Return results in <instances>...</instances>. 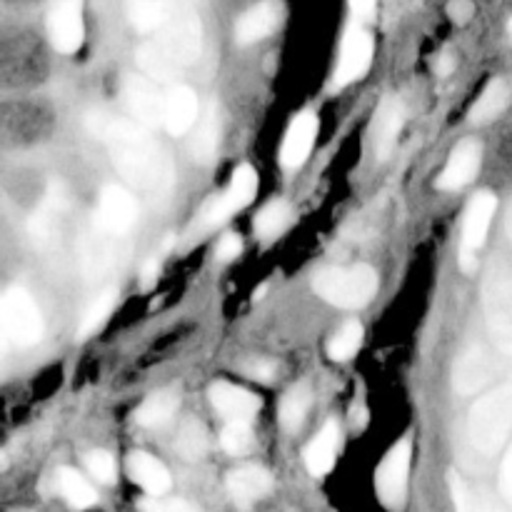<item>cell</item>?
<instances>
[{
  "instance_id": "obj_29",
  "label": "cell",
  "mask_w": 512,
  "mask_h": 512,
  "mask_svg": "<svg viewBox=\"0 0 512 512\" xmlns=\"http://www.w3.org/2000/svg\"><path fill=\"white\" fill-rule=\"evenodd\" d=\"M113 305H115V290H105V293H100L98 298L85 308L83 318H80V325H78V333H75V340L80 343V340H88L90 335L98 333V330L105 325V320H108V315L113 313Z\"/></svg>"
},
{
  "instance_id": "obj_11",
  "label": "cell",
  "mask_w": 512,
  "mask_h": 512,
  "mask_svg": "<svg viewBox=\"0 0 512 512\" xmlns=\"http://www.w3.org/2000/svg\"><path fill=\"white\" fill-rule=\"evenodd\" d=\"M123 98L133 120L143 128H158L165 120V95L143 75L125 78Z\"/></svg>"
},
{
  "instance_id": "obj_25",
  "label": "cell",
  "mask_w": 512,
  "mask_h": 512,
  "mask_svg": "<svg viewBox=\"0 0 512 512\" xmlns=\"http://www.w3.org/2000/svg\"><path fill=\"white\" fill-rule=\"evenodd\" d=\"M508 98H510L508 80L493 78L488 88L483 90V95H480V98L475 100L473 108H470V123L483 125V123H490V120H495L500 113H503L505 105H508Z\"/></svg>"
},
{
  "instance_id": "obj_22",
  "label": "cell",
  "mask_w": 512,
  "mask_h": 512,
  "mask_svg": "<svg viewBox=\"0 0 512 512\" xmlns=\"http://www.w3.org/2000/svg\"><path fill=\"white\" fill-rule=\"evenodd\" d=\"M218 145H220V108L215 100H210L205 105V110L200 113V123L198 130H195V138L190 150H193V158L198 163H210L218 153Z\"/></svg>"
},
{
  "instance_id": "obj_36",
  "label": "cell",
  "mask_w": 512,
  "mask_h": 512,
  "mask_svg": "<svg viewBox=\"0 0 512 512\" xmlns=\"http://www.w3.org/2000/svg\"><path fill=\"white\" fill-rule=\"evenodd\" d=\"M143 512H195L193 505H188L185 500H143L140 503Z\"/></svg>"
},
{
  "instance_id": "obj_28",
  "label": "cell",
  "mask_w": 512,
  "mask_h": 512,
  "mask_svg": "<svg viewBox=\"0 0 512 512\" xmlns=\"http://www.w3.org/2000/svg\"><path fill=\"white\" fill-rule=\"evenodd\" d=\"M310 408V390L308 385H295L285 393L283 403H280V425H283L288 433H295L303 425L305 415Z\"/></svg>"
},
{
  "instance_id": "obj_15",
  "label": "cell",
  "mask_w": 512,
  "mask_h": 512,
  "mask_svg": "<svg viewBox=\"0 0 512 512\" xmlns=\"http://www.w3.org/2000/svg\"><path fill=\"white\" fill-rule=\"evenodd\" d=\"M198 95L188 88V85H173L165 93V130L175 138L188 133L198 120Z\"/></svg>"
},
{
  "instance_id": "obj_19",
  "label": "cell",
  "mask_w": 512,
  "mask_h": 512,
  "mask_svg": "<svg viewBox=\"0 0 512 512\" xmlns=\"http://www.w3.org/2000/svg\"><path fill=\"white\" fill-rule=\"evenodd\" d=\"M273 490V478L258 465H243L228 475V493L238 505H253Z\"/></svg>"
},
{
  "instance_id": "obj_1",
  "label": "cell",
  "mask_w": 512,
  "mask_h": 512,
  "mask_svg": "<svg viewBox=\"0 0 512 512\" xmlns=\"http://www.w3.org/2000/svg\"><path fill=\"white\" fill-rule=\"evenodd\" d=\"M85 125L108 148L115 170L150 200H165L173 190V160L150 138L148 128L108 110H90Z\"/></svg>"
},
{
  "instance_id": "obj_23",
  "label": "cell",
  "mask_w": 512,
  "mask_h": 512,
  "mask_svg": "<svg viewBox=\"0 0 512 512\" xmlns=\"http://www.w3.org/2000/svg\"><path fill=\"white\" fill-rule=\"evenodd\" d=\"M175 13V5L163 3V0H135L128 5V18L135 30L140 33H153L163 30Z\"/></svg>"
},
{
  "instance_id": "obj_21",
  "label": "cell",
  "mask_w": 512,
  "mask_h": 512,
  "mask_svg": "<svg viewBox=\"0 0 512 512\" xmlns=\"http://www.w3.org/2000/svg\"><path fill=\"white\" fill-rule=\"evenodd\" d=\"M338 448H340V430L338 425L330 420V423L315 435L313 443L308 445V450H305V465H308V470L315 475V478L328 475L330 470H333Z\"/></svg>"
},
{
  "instance_id": "obj_12",
  "label": "cell",
  "mask_w": 512,
  "mask_h": 512,
  "mask_svg": "<svg viewBox=\"0 0 512 512\" xmlns=\"http://www.w3.org/2000/svg\"><path fill=\"white\" fill-rule=\"evenodd\" d=\"M255 190H258V175H255V170L250 165H240L233 173L230 188L225 190L223 198L215 200L208 208V213H205V225L208 228H218L230 215L243 210L245 205H250V200L255 198Z\"/></svg>"
},
{
  "instance_id": "obj_39",
  "label": "cell",
  "mask_w": 512,
  "mask_h": 512,
  "mask_svg": "<svg viewBox=\"0 0 512 512\" xmlns=\"http://www.w3.org/2000/svg\"><path fill=\"white\" fill-rule=\"evenodd\" d=\"M160 275V260L158 258H150L148 263L140 268V288L143 290H150L155 285V280H158Z\"/></svg>"
},
{
  "instance_id": "obj_10",
  "label": "cell",
  "mask_w": 512,
  "mask_h": 512,
  "mask_svg": "<svg viewBox=\"0 0 512 512\" xmlns=\"http://www.w3.org/2000/svg\"><path fill=\"white\" fill-rule=\"evenodd\" d=\"M373 50V35L360 28V25H350L343 38V50H340L338 70H335L333 78L335 88H343V85L363 78L370 70V63H373Z\"/></svg>"
},
{
  "instance_id": "obj_41",
  "label": "cell",
  "mask_w": 512,
  "mask_h": 512,
  "mask_svg": "<svg viewBox=\"0 0 512 512\" xmlns=\"http://www.w3.org/2000/svg\"><path fill=\"white\" fill-rule=\"evenodd\" d=\"M350 10L358 15L360 20H368L375 15V3H368V0H360V3H350Z\"/></svg>"
},
{
  "instance_id": "obj_31",
  "label": "cell",
  "mask_w": 512,
  "mask_h": 512,
  "mask_svg": "<svg viewBox=\"0 0 512 512\" xmlns=\"http://www.w3.org/2000/svg\"><path fill=\"white\" fill-rule=\"evenodd\" d=\"M175 448L183 458L198 460L203 458L205 450H208V433H205V425L198 420H185L178 430V438H175Z\"/></svg>"
},
{
  "instance_id": "obj_20",
  "label": "cell",
  "mask_w": 512,
  "mask_h": 512,
  "mask_svg": "<svg viewBox=\"0 0 512 512\" xmlns=\"http://www.w3.org/2000/svg\"><path fill=\"white\" fill-rule=\"evenodd\" d=\"M280 23V8L275 3H258L245 10L235 25V38L240 45H250L263 40L265 35L273 33Z\"/></svg>"
},
{
  "instance_id": "obj_18",
  "label": "cell",
  "mask_w": 512,
  "mask_h": 512,
  "mask_svg": "<svg viewBox=\"0 0 512 512\" xmlns=\"http://www.w3.org/2000/svg\"><path fill=\"white\" fill-rule=\"evenodd\" d=\"M128 475L135 485H140L153 498H163L170 490V485H173L168 468L148 453L128 455Z\"/></svg>"
},
{
  "instance_id": "obj_17",
  "label": "cell",
  "mask_w": 512,
  "mask_h": 512,
  "mask_svg": "<svg viewBox=\"0 0 512 512\" xmlns=\"http://www.w3.org/2000/svg\"><path fill=\"white\" fill-rule=\"evenodd\" d=\"M315 135H318V118L313 113H300L290 123L283 150H280V160H283L285 168H300L308 160L310 150L315 145Z\"/></svg>"
},
{
  "instance_id": "obj_7",
  "label": "cell",
  "mask_w": 512,
  "mask_h": 512,
  "mask_svg": "<svg viewBox=\"0 0 512 512\" xmlns=\"http://www.w3.org/2000/svg\"><path fill=\"white\" fill-rule=\"evenodd\" d=\"M95 228L103 235H125L138 220V203L133 193L120 185H105L95 208Z\"/></svg>"
},
{
  "instance_id": "obj_43",
  "label": "cell",
  "mask_w": 512,
  "mask_h": 512,
  "mask_svg": "<svg viewBox=\"0 0 512 512\" xmlns=\"http://www.w3.org/2000/svg\"><path fill=\"white\" fill-rule=\"evenodd\" d=\"M478 510H480V512H505V510H500L495 503H490V500H485V503H480Z\"/></svg>"
},
{
  "instance_id": "obj_26",
  "label": "cell",
  "mask_w": 512,
  "mask_h": 512,
  "mask_svg": "<svg viewBox=\"0 0 512 512\" xmlns=\"http://www.w3.org/2000/svg\"><path fill=\"white\" fill-rule=\"evenodd\" d=\"M180 398L175 390H160V393H153L135 413V420H138L143 428H158V425H165L178 410Z\"/></svg>"
},
{
  "instance_id": "obj_3",
  "label": "cell",
  "mask_w": 512,
  "mask_h": 512,
  "mask_svg": "<svg viewBox=\"0 0 512 512\" xmlns=\"http://www.w3.org/2000/svg\"><path fill=\"white\" fill-rule=\"evenodd\" d=\"M512 433V383L490 390L470 408L468 438L485 455L498 453Z\"/></svg>"
},
{
  "instance_id": "obj_42",
  "label": "cell",
  "mask_w": 512,
  "mask_h": 512,
  "mask_svg": "<svg viewBox=\"0 0 512 512\" xmlns=\"http://www.w3.org/2000/svg\"><path fill=\"white\" fill-rule=\"evenodd\" d=\"M453 55L450 53H445L443 58H440V65H438V70H440V75H448L450 70H453Z\"/></svg>"
},
{
  "instance_id": "obj_8",
  "label": "cell",
  "mask_w": 512,
  "mask_h": 512,
  "mask_svg": "<svg viewBox=\"0 0 512 512\" xmlns=\"http://www.w3.org/2000/svg\"><path fill=\"white\" fill-rule=\"evenodd\" d=\"M410 460H413V445L410 440L395 445L388 453V458L383 460V465L378 468V495L390 510L403 508L405 503V490H408V478H410Z\"/></svg>"
},
{
  "instance_id": "obj_14",
  "label": "cell",
  "mask_w": 512,
  "mask_h": 512,
  "mask_svg": "<svg viewBox=\"0 0 512 512\" xmlns=\"http://www.w3.org/2000/svg\"><path fill=\"white\" fill-rule=\"evenodd\" d=\"M480 160H483V148L475 140H465L450 153L448 165L440 173L438 188L440 190H460L478 175Z\"/></svg>"
},
{
  "instance_id": "obj_6",
  "label": "cell",
  "mask_w": 512,
  "mask_h": 512,
  "mask_svg": "<svg viewBox=\"0 0 512 512\" xmlns=\"http://www.w3.org/2000/svg\"><path fill=\"white\" fill-rule=\"evenodd\" d=\"M495 208H498V200H495L493 193H478L473 200H470L468 210H465L463 243H460V253H458V265L463 273L470 275L475 270V265H478L475 253L485 245L490 223H493Z\"/></svg>"
},
{
  "instance_id": "obj_38",
  "label": "cell",
  "mask_w": 512,
  "mask_h": 512,
  "mask_svg": "<svg viewBox=\"0 0 512 512\" xmlns=\"http://www.w3.org/2000/svg\"><path fill=\"white\" fill-rule=\"evenodd\" d=\"M240 250H243V243H240L238 235L230 233V235H225L223 240H220V245H218V258H220V260H233V258H238Z\"/></svg>"
},
{
  "instance_id": "obj_2",
  "label": "cell",
  "mask_w": 512,
  "mask_h": 512,
  "mask_svg": "<svg viewBox=\"0 0 512 512\" xmlns=\"http://www.w3.org/2000/svg\"><path fill=\"white\" fill-rule=\"evenodd\" d=\"M203 50V25L193 8H175L160 38L140 45L135 58L143 73L153 80H173L198 60Z\"/></svg>"
},
{
  "instance_id": "obj_9",
  "label": "cell",
  "mask_w": 512,
  "mask_h": 512,
  "mask_svg": "<svg viewBox=\"0 0 512 512\" xmlns=\"http://www.w3.org/2000/svg\"><path fill=\"white\" fill-rule=\"evenodd\" d=\"M503 373V360L500 355L490 353L485 348H473L460 355L453 368V385L460 395H473L488 383H493Z\"/></svg>"
},
{
  "instance_id": "obj_4",
  "label": "cell",
  "mask_w": 512,
  "mask_h": 512,
  "mask_svg": "<svg viewBox=\"0 0 512 512\" xmlns=\"http://www.w3.org/2000/svg\"><path fill=\"white\" fill-rule=\"evenodd\" d=\"M378 283V273L370 265H350V268H325L315 273L313 290L335 308L355 310L375 298Z\"/></svg>"
},
{
  "instance_id": "obj_24",
  "label": "cell",
  "mask_w": 512,
  "mask_h": 512,
  "mask_svg": "<svg viewBox=\"0 0 512 512\" xmlns=\"http://www.w3.org/2000/svg\"><path fill=\"white\" fill-rule=\"evenodd\" d=\"M405 108L398 98H385L378 113V158L385 160L395 148L400 128H403Z\"/></svg>"
},
{
  "instance_id": "obj_5",
  "label": "cell",
  "mask_w": 512,
  "mask_h": 512,
  "mask_svg": "<svg viewBox=\"0 0 512 512\" xmlns=\"http://www.w3.org/2000/svg\"><path fill=\"white\" fill-rule=\"evenodd\" d=\"M0 325H3L5 343L18 348H33L43 338V315L30 298L28 290L10 288L0 300Z\"/></svg>"
},
{
  "instance_id": "obj_33",
  "label": "cell",
  "mask_w": 512,
  "mask_h": 512,
  "mask_svg": "<svg viewBox=\"0 0 512 512\" xmlns=\"http://www.w3.org/2000/svg\"><path fill=\"white\" fill-rule=\"evenodd\" d=\"M220 443H223L225 453L243 458L253 450V430H250L248 423H228L223 435H220Z\"/></svg>"
},
{
  "instance_id": "obj_35",
  "label": "cell",
  "mask_w": 512,
  "mask_h": 512,
  "mask_svg": "<svg viewBox=\"0 0 512 512\" xmlns=\"http://www.w3.org/2000/svg\"><path fill=\"white\" fill-rule=\"evenodd\" d=\"M448 485H450V495H453L455 512H480L478 505H475L473 498H470L468 488H465V483L458 478V475L450 473L448 475Z\"/></svg>"
},
{
  "instance_id": "obj_16",
  "label": "cell",
  "mask_w": 512,
  "mask_h": 512,
  "mask_svg": "<svg viewBox=\"0 0 512 512\" xmlns=\"http://www.w3.org/2000/svg\"><path fill=\"white\" fill-rule=\"evenodd\" d=\"M210 403L230 423H248L260 410V400L253 393L230 383H215L210 388Z\"/></svg>"
},
{
  "instance_id": "obj_13",
  "label": "cell",
  "mask_w": 512,
  "mask_h": 512,
  "mask_svg": "<svg viewBox=\"0 0 512 512\" xmlns=\"http://www.w3.org/2000/svg\"><path fill=\"white\" fill-rule=\"evenodd\" d=\"M48 30L58 53H75L83 45L85 25L80 3H58L48 15Z\"/></svg>"
},
{
  "instance_id": "obj_34",
  "label": "cell",
  "mask_w": 512,
  "mask_h": 512,
  "mask_svg": "<svg viewBox=\"0 0 512 512\" xmlns=\"http://www.w3.org/2000/svg\"><path fill=\"white\" fill-rule=\"evenodd\" d=\"M85 465H88L90 475H93L98 483L103 485L115 483V475H118V470H115V460L110 458L105 450H90V453L85 455Z\"/></svg>"
},
{
  "instance_id": "obj_32",
  "label": "cell",
  "mask_w": 512,
  "mask_h": 512,
  "mask_svg": "<svg viewBox=\"0 0 512 512\" xmlns=\"http://www.w3.org/2000/svg\"><path fill=\"white\" fill-rule=\"evenodd\" d=\"M290 220V208L283 200H273V203L265 205L263 210L255 218V233L263 235V238H273L280 230L285 228V223Z\"/></svg>"
},
{
  "instance_id": "obj_37",
  "label": "cell",
  "mask_w": 512,
  "mask_h": 512,
  "mask_svg": "<svg viewBox=\"0 0 512 512\" xmlns=\"http://www.w3.org/2000/svg\"><path fill=\"white\" fill-rule=\"evenodd\" d=\"M500 493L512 503V448L505 453L503 465H500Z\"/></svg>"
},
{
  "instance_id": "obj_30",
  "label": "cell",
  "mask_w": 512,
  "mask_h": 512,
  "mask_svg": "<svg viewBox=\"0 0 512 512\" xmlns=\"http://www.w3.org/2000/svg\"><path fill=\"white\" fill-rule=\"evenodd\" d=\"M360 345H363V325L350 320V323H345L343 328L330 338L328 355L335 363H345V360H350L358 353Z\"/></svg>"
},
{
  "instance_id": "obj_40",
  "label": "cell",
  "mask_w": 512,
  "mask_h": 512,
  "mask_svg": "<svg viewBox=\"0 0 512 512\" xmlns=\"http://www.w3.org/2000/svg\"><path fill=\"white\" fill-rule=\"evenodd\" d=\"M248 373L253 375V378L270 380V378H273V375H275V365H273V363H268V360H260V363L255 365V368H250Z\"/></svg>"
},
{
  "instance_id": "obj_27",
  "label": "cell",
  "mask_w": 512,
  "mask_h": 512,
  "mask_svg": "<svg viewBox=\"0 0 512 512\" xmlns=\"http://www.w3.org/2000/svg\"><path fill=\"white\" fill-rule=\"evenodd\" d=\"M58 488H60V493H63V498L68 500L70 508H75V510L90 508V505H95V500H98V495H95V490L90 488L88 480H85L83 475L73 468L60 470Z\"/></svg>"
},
{
  "instance_id": "obj_44",
  "label": "cell",
  "mask_w": 512,
  "mask_h": 512,
  "mask_svg": "<svg viewBox=\"0 0 512 512\" xmlns=\"http://www.w3.org/2000/svg\"><path fill=\"white\" fill-rule=\"evenodd\" d=\"M508 235H510V240H512V208H510V213H508Z\"/></svg>"
}]
</instances>
